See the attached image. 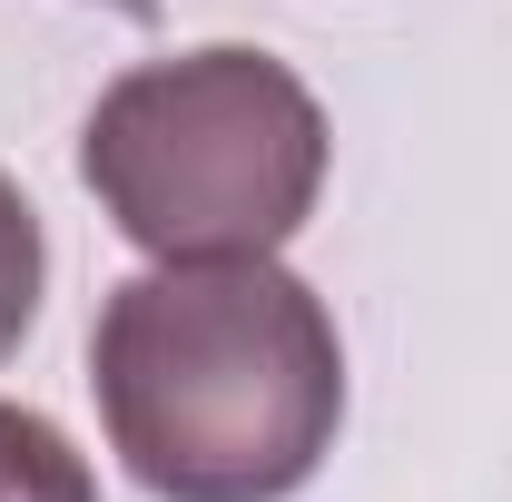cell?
Segmentation results:
<instances>
[{"label":"cell","mask_w":512,"mask_h":502,"mask_svg":"<svg viewBox=\"0 0 512 502\" xmlns=\"http://www.w3.org/2000/svg\"><path fill=\"white\" fill-rule=\"evenodd\" d=\"M89 394L128 483L158 502H286L345 424V345L276 256L148 266L89 325Z\"/></svg>","instance_id":"cell-1"},{"label":"cell","mask_w":512,"mask_h":502,"mask_svg":"<svg viewBox=\"0 0 512 502\" xmlns=\"http://www.w3.org/2000/svg\"><path fill=\"white\" fill-rule=\"evenodd\" d=\"M0 502H99L89 453L30 404H0Z\"/></svg>","instance_id":"cell-3"},{"label":"cell","mask_w":512,"mask_h":502,"mask_svg":"<svg viewBox=\"0 0 512 502\" xmlns=\"http://www.w3.org/2000/svg\"><path fill=\"white\" fill-rule=\"evenodd\" d=\"M79 178L138 256H276L325 188V109L266 50H178L99 89L79 128Z\"/></svg>","instance_id":"cell-2"},{"label":"cell","mask_w":512,"mask_h":502,"mask_svg":"<svg viewBox=\"0 0 512 502\" xmlns=\"http://www.w3.org/2000/svg\"><path fill=\"white\" fill-rule=\"evenodd\" d=\"M109 10H128V20H148V10H158V0H109Z\"/></svg>","instance_id":"cell-5"},{"label":"cell","mask_w":512,"mask_h":502,"mask_svg":"<svg viewBox=\"0 0 512 502\" xmlns=\"http://www.w3.org/2000/svg\"><path fill=\"white\" fill-rule=\"evenodd\" d=\"M40 286H50L40 207L10 188V168H0V365H10V355H20V335L40 325Z\"/></svg>","instance_id":"cell-4"}]
</instances>
